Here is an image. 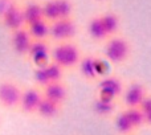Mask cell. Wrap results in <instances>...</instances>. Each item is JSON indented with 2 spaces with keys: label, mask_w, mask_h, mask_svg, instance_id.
<instances>
[{
  "label": "cell",
  "mask_w": 151,
  "mask_h": 135,
  "mask_svg": "<svg viewBox=\"0 0 151 135\" xmlns=\"http://www.w3.org/2000/svg\"><path fill=\"white\" fill-rule=\"evenodd\" d=\"M82 52L74 41H64L52 44L50 61L60 65L64 70H73L78 66Z\"/></svg>",
  "instance_id": "6da1fadb"
},
{
  "label": "cell",
  "mask_w": 151,
  "mask_h": 135,
  "mask_svg": "<svg viewBox=\"0 0 151 135\" xmlns=\"http://www.w3.org/2000/svg\"><path fill=\"white\" fill-rule=\"evenodd\" d=\"M24 86L12 77L0 78V107L4 110H19Z\"/></svg>",
  "instance_id": "7a4b0ae2"
},
{
  "label": "cell",
  "mask_w": 151,
  "mask_h": 135,
  "mask_svg": "<svg viewBox=\"0 0 151 135\" xmlns=\"http://www.w3.org/2000/svg\"><path fill=\"white\" fill-rule=\"evenodd\" d=\"M105 57L107 61H110L111 64L119 65L129 60L131 55V47L127 39H125L123 36H113L110 39L106 40L104 48Z\"/></svg>",
  "instance_id": "3957f363"
},
{
  "label": "cell",
  "mask_w": 151,
  "mask_h": 135,
  "mask_svg": "<svg viewBox=\"0 0 151 135\" xmlns=\"http://www.w3.org/2000/svg\"><path fill=\"white\" fill-rule=\"evenodd\" d=\"M64 74H65V70L63 68L53 61H49L42 66L33 68V83L42 89L52 82L64 81Z\"/></svg>",
  "instance_id": "277c9868"
},
{
  "label": "cell",
  "mask_w": 151,
  "mask_h": 135,
  "mask_svg": "<svg viewBox=\"0 0 151 135\" xmlns=\"http://www.w3.org/2000/svg\"><path fill=\"white\" fill-rule=\"evenodd\" d=\"M77 34V24L73 17L60 19L57 21L50 23L49 41L52 44L64 41H73Z\"/></svg>",
  "instance_id": "5b68a950"
},
{
  "label": "cell",
  "mask_w": 151,
  "mask_h": 135,
  "mask_svg": "<svg viewBox=\"0 0 151 135\" xmlns=\"http://www.w3.org/2000/svg\"><path fill=\"white\" fill-rule=\"evenodd\" d=\"M50 52H52V42L48 40H33L28 50L25 60L32 64L33 68L42 66L50 61Z\"/></svg>",
  "instance_id": "8992f818"
},
{
  "label": "cell",
  "mask_w": 151,
  "mask_h": 135,
  "mask_svg": "<svg viewBox=\"0 0 151 135\" xmlns=\"http://www.w3.org/2000/svg\"><path fill=\"white\" fill-rule=\"evenodd\" d=\"M41 98H42V91L39 86H36L35 83L31 86H24L20 105H19V110L23 114L27 115H36L37 107H39Z\"/></svg>",
  "instance_id": "52a82bcc"
},
{
  "label": "cell",
  "mask_w": 151,
  "mask_h": 135,
  "mask_svg": "<svg viewBox=\"0 0 151 135\" xmlns=\"http://www.w3.org/2000/svg\"><path fill=\"white\" fill-rule=\"evenodd\" d=\"M97 90H98V96H104L117 101L119 97H122L125 85L123 81L117 75H105L99 78Z\"/></svg>",
  "instance_id": "ba28073f"
},
{
  "label": "cell",
  "mask_w": 151,
  "mask_h": 135,
  "mask_svg": "<svg viewBox=\"0 0 151 135\" xmlns=\"http://www.w3.org/2000/svg\"><path fill=\"white\" fill-rule=\"evenodd\" d=\"M8 40H9V47L12 52L19 57L25 58L28 55V50L32 45V37L29 34L28 29L21 28L17 31H13L8 33Z\"/></svg>",
  "instance_id": "9c48e42d"
},
{
  "label": "cell",
  "mask_w": 151,
  "mask_h": 135,
  "mask_svg": "<svg viewBox=\"0 0 151 135\" xmlns=\"http://www.w3.org/2000/svg\"><path fill=\"white\" fill-rule=\"evenodd\" d=\"M0 25L8 33L13 31H17V29H21V28H25V20H24V13H23V1L17 0L12 5V8L1 19Z\"/></svg>",
  "instance_id": "30bf717a"
},
{
  "label": "cell",
  "mask_w": 151,
  "mask_h": 135,
  "mask_svg": "<svg viewBox=\"0 0 151 135\" xmlns=\"http://www.w3.org/2000/svg\"><path fill=\"white\" fill-rule=\"evenodd\" d=\"M147 89L142 82L138 81H133L130 85H127L123 90L122 94V101L125 107H139L141 102L147 96Z\"/></svg>",
  "instance_id": "8fae6325"
},
{
  "label": "cell",
  "mask_w": 151,
  "mask_h": 135,
  "mask_svg": "<svg viewBox=\"0 0 151 135\" xmlns=\"http://www.w3.org/2000/svg\"><path fill=\"white\" fill-rule=\"evenodd\" d=\"M41 91L45 98L50 99V101L56 102V103H58V105L65 103V101L68 99V96H69L68 86L65 85L64 81L49 83V85L44 86V88L41 89Z\"/></svg>",
  "instance_id": "7c38bea8"
},
{
  "label": "cell",
  "mask_w": 151,
  "mask_h": 135,
  "mask_svg": "<svg viewBox=\"0 0 151 135\" xmlns=\"http://www.w3.org/2000/svg\"><path fill=\"white\" fill-rule=\"evenodd\" d=\"M77 69L80 74L86 81H97L99 78L97 72V57L93 55H82Z\"/></svg>",
  "instance_id": "4fadbf2b"
},
{
  "label": "cell",
  "mask_w": 151,
  "mask_h": 135,
  "mask_svg": "<svg viewBox=\"0 0 151 135\" xmlns=\"http://www.w3.org/2000/svg\"><path fill=\"white\" fill-rule=\"evenodd\" d=\"M23 13L25 27L36 23L40 20H45L44 13H42V3L39 0H27L23 1Z\"/></svg>",
  "instance_id": "5bb4252c"
},
{
  "label": "cell",
  "mask_w": 151,
  "mask_h": 135,
  "mask_svg": "<svg viewBox=\"0 0 151 135\" xmlns=\"http://www.w3.org/2000/svg\"><path fill=\"white\" fill-rule=\"evenodd\" d=\"M61 110H63V105L56 103V102L50 101V99L45 98V97L42 96L39 107H37L36 115L44 121H52L60 115Z\"/></svg>",
  "instance_id": "9a60e30c"
},
{
  "label": "cell",
  "mask_w": 151,
  "mask_h": 135,
  "mask_svg": "<svg viewBox=\"0 0 151 135\" xmlns=\"http://www.w3.org/2000/svg\"><path fill=\"white\" fill-rule=\"evenodd\" d=\"M91 110L98 117L107 118L115 113V99L104 96H97L91 102Z\"/></svg>",
  "instance_id": "2e32d148"
},
{
  "label": "cell",
  "mask_w": 151,
  "mask_h": 135,
  "mask_svg": "<svg viewBox=\"0 0 151 135\" xmlns=\"http://www.w3.org/2000/svg\"><path fill=\"white\" fill-rule=\"evenodd\" d=\"M88 34L94 42H104L109 39L99 15L91 16L88 21Z\"/></svg>",
  "instance_id": "e0dca14e"
},
{
  "label": "cell",
  "mask_w": 151,
  "mask_h": 135,
  "mask_svg": "<svg viewBox=\"0 0 151 135\" xmlns=\"http://www.w3.org/2000/svg\"><path fill=\"white\" fill-rule=\"evenodd\" d=\"M99 17H101V21H102V24H104V28H105V31H106L109 39L113 36H117L118 32H119V28H121L119 16L115 12H113V11H107V12L101 13Z\"/></svg>",
  "instance_id": "ac0fdd59"
},
{
  "label": "cell",
  "mask_w": 151,
  "mask_h": 135,
  "mask_svg": "<svg viewBox=\"0 0 151 135\" xmlns=\"http://www.w3.org/2000/svg\"><path fill=\"white\" fill-rule=\"evenodd\" d=\"M25 28L28 29L32 40H48L49 41L50 23H48L47 20L36 21V23L31 24V25L25 27Z\"/></svg>",
  "instance_id": "d6986e66"
},
{
  "label": "cell",
  "mask_w": 151,
  "mask_h": 135,
  "mask_svg": "<svg viewBox=\"0 0 151 135\" xmlns=\"http://www.w3.org/2000/svg\"><path fill=\"white\" fill-rule=\"evenodd\" d=\"M114 127L119 135H133L135 129L133 127L131 122L129 121L127 115H126L125 110L119 111L114 118Z\"/></svg>",
  "instance_id": "ffe728a7"
},
{
  "label": "cell",
  "mask_w": 151,
  "mask_h": 135,
  "mask_svg": "<svg viewBox=\"0 0 151 135\" xmlns=\"http://www.w3.org/2000/svg\"><path fill=\"white\" fill-rule=\"evenodd\" d=\"M125 113L135 130L146 126L145 125V114L142 113V110L139 109V107H126Z\"/></svg>",
  "instance_id": "44dd1931"
},
{
  "label": "cell",
  "mask_w": 151,
  "mask_h": 135,
  "mask_svg": "<svg viewBox=\"0 0 151 135\" xmlns=\"http://www.w3.org/2000/svg\"><path fill=\"white\" fill-rule=\"evenodd\" d=\"M58 11V20L60 19H69L73 17L74 13V4L72 0H56Z\"/></svg>",
  "instance_id": "7402d4cb"
},
{
  "label": "cell",
  "mask_w": 151,
  "mask_h": 135,
  "mask_svg": "<svg viewBox=\"0 0 151 135\" xmlns=\"http://www.w3.org/2000/svg\"><path fill=\"white\" fill-rule=\"evenodd\" d=\"M17 0H0V21Z\"/></svg>",
  "instance_id": "603a6c76"
},
{
  "label": "cell",
  "mask_w": 151,
  "mask_h": 135,
  "mask_svg": "<svg viewBox=\"0 0 151 135\" xmlns=\"http://www.w3.org/2000/svg\"><path fill=\"white\" fill-rule=\"evenodd\" d=\"M139 109L142 110V113H143V114L151 111V94H147V96L145 97L143 101H142L141 105H139Z\"/></svg>",
  "instance_id": "cb8c5ba5"
},
{
  "label": "cell",
  "mask_w": 151,
  "mask_h": 135,
  "mask_svg": "<svg viewBox=\"0 0 151 135\" xmlns=\"http://www.w3.org/2000/svg\"><path fill=\"white\" fill-rule=\"evenodd\" d=\"M145 125L146 126H151V111L145 114Z\"/></svg>",
  "instance_id": "d4e9b609"
},
{
  "label": "cell",
  "mask_w": 151,
  "mask_h": 135,
  "mask_svg": "<svg viewBox=\"0 0 151 135\" xmlns=\"http://www.w3.org/2000/svg\"><path fill=\"white\" fill-rule=\"evenodd\" d=\"M96 1H99V3H104V1H107V0H96Z\"/></svg>",
  "instance_id": "484cf974"
},
{
  "label": "cell",
  "mask_w": 151,
  "mask_h": 135,
  "mask_svg": "<svg viewBox=\"0 0 151 135\" xmlns=\"http://www.w3.org/2000/svg\"><path fill=\"white\" fill-rule=\"evenodd\" d=\"M0 125H1V117H0Z\"/></svg>",
  "instance_id": "4316f807"
}]
</instances>
